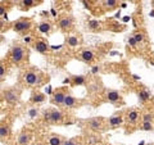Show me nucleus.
I'll return each mask as SVG.
<instances>
[{
  "instance_id": "9",
  "label": "nucleus",
  "mask_w": 154,
  "mask_h": 145,
  "mask_svg": "<svg viewBox=\"0 0 154 145\" xmlns=\"http://www.w3.org/2000/svg\"><path fill=\"white\" fill-rule=\"evenodd\" d=\"M58 25H59V28L63 31H68L71 27H72V18L71 17H62L59 18V22H58Z\"/></svg>"
},
{
  "instance_id": "29",
  "label": "nucleus",
  "mask_w": 154,
  "mask_h": 145,
  "mask_svg": "<svg viewBox=\"0 0 154 145\" xmlns=\"http://www.w3.org/2000/svg\"><path fill=\"white\" fill-rule=\"evenodd\" d=\"M22 4H23V6H26V8H30V6H34L35 4H37V3L32 1V0H23Z\"/></svg>"
},
{
  "instance_id": "35",
  "label": "nucleus",
  "mask_w": 154,
  "mask_h": 145,
  "mask_svg": "<svg viewBox=\"0 0 154 145\" xmlns=\"http://www.w3.org/2000/svg\"><path fill=\"white\" fill-rule=\"evenodd\" d=\"M69 82H71V80H69V78H66V80L63 81V83H69Z\"/></svg>"
},
{
  "instance_id": "15",
  "label": "nucleus",
  "mask_w": 154,
  "mask_h": 145,
  "mask_svg": "<svg viewBox=\"0 0 154 145\" xmlns=\"http://www.w3.org/2000/svg\"><path fill=\"white\" fill-rule=\"evenodd\" d=\"M38 31L41 32V34H49L51 31V25L50 22H46V21H43L40 22V25H38Z\"/></svg>"
},
{
  "instance_id": "10",
  "label": "nucleus",
  "mask_w": 154,
  "mask_h": 145,
  "mask_svg": "<svg viewBox=\"0 0 154 145\" xmlns=\"http://www.w3.org/2000/svg\"><path fill=\"white\" fill-rule=\"evenodd\" d=\"M35 50L40 54H46L48 51V44L45 40H37L35 44Z\"/></svg>"
},
{
  "instance_id": "6",
  "label": "nucleus",
  "mask_w": 154,
  "mask_h": 145,
  "mask_svg": "<svg viewBox=\"0 0 154 145\" xmlns=\"http://www.w3.org/2000/svg\"><path fill=\"white\" fill-rule=\"evenodd\" d=\"M105 98L111 103H118L121 100V94L118 91H116V90H107L105 91Z\"/></svg>"
},
{
  "instance_id": "14",
  "label": "nucleus",
  "mask_w": 154,
  "mask_h": 145,
  "mask_svg": "<svg viewBox=\"0 0 154 145\" xmlns=\"http://www.w3.org/2000/svg\"><path fill=\"white\" fill-rule=\"evenodd\" d=\"M80 57H81V59L83 62H91L92 59H94V53H92L91 50H82L81 53H80Z\"/></svg>"
},
{
  "instance_id": "7",
  "label": "nucleus",
  "mask_w": 154,
  "mask_h": 145,
  "mask_svg": "<svg viewBox=\"0 0 154 145\" xmlns=\"http://www.w3.org/2000/svg\"><path fill=\"white\" fill-rule=\"evenodd\" d=\"M122 123H123V118H122L121 114H114L108 120V126L112 127V128L121 126Z\"/></svg>"
},
{
  "instance_id": "11",
  "label": "nucleus",
  "mask_w": 154,
  "mask_h": 145,
  "mask_svg": "<svg viewBox=\"0 0 154 145\" xmlns=\"http://www.w3.org/2000/svg\"><path fill=\"white\" fill-rule=\"evenodd\" d=\"M126 117H127V121L128 122H131V123H135V122L139 120L140 113H139V111H136V109H130V111L127 112Z\"/></svg>"
},
{
  "instance_id": "8",
  "label": "nucleus",
  "mask_w": 154,
  "mask_h": 145,
  "mask_svg": "<svg viewBox=\"0 0 154 145\" xmlns=\"http://www.w3.org/2000/svg\"><path fill=\"white\" fill-rule=\"evenodd\" d=\"M89 127L94 131H100L103 128V118H91L88 122Z\"/></svg>"
},
{
  "instance_id": "12",
  "label": "nucleus",
  "mask_w": 154,
  "mask_h": 145,
  "mask_svg": "<svg viewBox=\"0 0 154 145\" xmlns=\"http://www.w3.org/2000/svg\"><path fill=\"white\" fill-rule=\"evenodd\" d=\"M63 118V113L59 111H50V121L51 123H59Z\"/></svg>"
},
{
  "instance_id": "37",
  "label": "nucleus",
  "mask_w": 154,
  "mask_h": 145,
  "mask_svg": "<svg viewBox=\"0 0 154 145\" xmlns=\"http://www.w3.org/2000/svg\"><path fill=\"white\" fill-rule=\"evenodd\" d=\"M148 145H154V144H148Z\"/></svg>"
},
{
  "instance_id": "4",
  "label": "nucleus",
  "mask_w": 154,
  "mask_h": 145,
  "mask_svg": "<svg viewBox=\"0 0 154 145\" xmlns=\"http://www.w3.org/2000/svg\"><path fill=\"white\" fill-rule=\"evenodd\" d=\"M67 95L68 94L66 92L64 89H58L53 94V96H51V103H53V104H57V105H63L64 99H66Z\"/></svg>"
},
{
  "instance_id": "24",
  "label": "nucleus",
  "mask_w": 154,
  "mask_h": 145,
  "mask_svg": "<svg viewBox=\"0 0 154 145\" xmlns=\"http://www.w3.org/2000/svg\"><path fill=\"white\" fill-rule=\"evenodd\" d=\"M141 130H144V131H153L154 130L153 122H143V125H141Z\"/></svg>"
},
{
  "instance_id": "32",
  "label": "nucleus",
  "mask_w": 154,
  "mask_h": 145,
  "mask_svg": "<svg viewBox=\"0 0 154 145\" xmlns=\"http://www.w3.org/2000/svg\"><path fill=\"white\" fill-rule=\"evenodd\" d=\"M4 76H5V69H4V64L1 63V66H0V77L4 78Z\"/></svg>"
},
{
  "instance_id": "3",
  "label": "nucleus",
  "mask_w": 154,
  "mask_h": 145,
  "mask_svg": "<svg viewBox=\"0 0 154 145\" xmlns=\"http://www.w3.org/2000/svg\"><path fill=\"white\" fill-rule=\"evenodd\" d=\"M4 98L9 104H15L19 99V91L14 88L8 89V90H5V92H4Z\"/></svg>"
},
{
  "instance_id": "23",
  "label": "nucleus",
  "mask_w": 154,
  "mask_h": 145,
  "mask_svg": "<svg viewBox=\"0 0 154 145\" xmlns=\"http://www.w3.org/2000/svg\"><path fill=\"white\" fill-rule=\"evenodd\" d=\"M89 27H90V30H99L100 28V22L99 21H95V19H91V21H89Z\"/></svg>"
},
{
  "instance_id": "31",
  "label": "nucleus",
  "mask_w": 154,
  "mask_h": 145,
  "mask_svg": "<svg viewBox=\"0 0 154 145\" xmlns=\"http://www.w3.org/2000/svg\"><path fill=\"white\" fill-rule=\"evenodd\" d=\"M128 45H130L131 48H136L137 43H136V40H135V37H134V36L128 37Z\"/></svg>"
},
{
  "instance_id": "5",
  "label": "nucleus",
  "mask_w": 154,
  "mask_h": 145,
  "mask_svg": "<svg viewBox=\"0 0 154 145\" xmlns=\"http://www.w3.org/2000/svg\"><path fill=\"white\" fill-rule=\"evenodd\" d=\"M24 83L27 86H35L38 83V75L34 71H28L24 75Z\"/></svg>"
},
{
  "instance_id": "33",
  "label": "nucleus",
  "mask_w": 154,
  "mask_h": 145,
  "mask_svg": "<svg viewBox=\"0 0 154 145\" xmlns=\"http://www.w3.org/2000/svg\"><path fill=\"white\" fill-rule=\"evenodd\" d=\"M99 71H100V68H99V66H94V67L91 68V73H92V75H96V73H98Z\"/></svg>"
},
{
  "instance_id": "38",
  "label": "nucleus",
  "mask_w": 154,
  "mask_h": 145,
  "mask_svg": "<svg viewBox=\"0 0 154 145\" xmlns=\"http://www.w3.org/2000/svg\"><path fill=\"white\" fill-rule=\"evenodd\" d=\"M153 5H154V1H153Z\"/></svg>"
},
{
  "instance_id": "19",
  "label": "nucleus",
  "mask_w": 154,
  "mask_h": 145,
  "mask_svg": "<svg viewBox=\"0 0 154 145\" xmlns=\"http://www.w3.org/2000/svg\"><path fill=\"white\" fill-rule=\"evenodd\" d=\"M72 83L75 86H81L86 83V78L83 76H73L72 77Z\"/></svg>"
},
{
  "instance_id": "22",
  "label": "nucleus",
  "mask_w": 154,
  "mask_h": 145,
  "mask_svg": "<svg viewBox=\"0 0 154 145\" xmlns=\"http://www.w3.org/2000/svg\"><path fill=\"white\" fill-rule=\"evenodd\" d=\"M62 139L60 136H57V135H53V136L49 137V145H62Z\"/></svg>"
},
{
  "instance_id": "26",
  "label": "nucleus",
  "mask_w": 154,
  "mask_h": 145,
  "mask_svg": "<svg viewBox=\"0 0 154 145\" xmlns=\"http://www.w3.org/2000/svg\"><path fill=\"white\" fill-rule=\"evenodd\" d=\"M134 37H135V40H136L137 44L143 43V40H144V35L141 34V32H135V34H134Z\"/></svg>"
},
{
  "instance_id": "1",
  "label": "nucleus",
  "mask_w": 154,
  "mask_h": 145,
  "mask_svg": "<svg viewBox=\"0 0 154 145\" xmlns=\"http://www.w3.org/2000/svg\"><path fill=\"white\" fill-rule=\"evenodd\" d=\"M32 26L31 18H19L13 25V30L18 34H26Z\"/></svg>"
},
{
  "instance_id": "16",
  "label": "nucleus",
  "mask_w": 154,
  "mask_h": 145,
  "mask_svg": "<svg viewBox=\"0 0 154 145\" xmlns=\"http://www.w3.org/2000/svg\"><path fill=\"white\" fill-rule=\"evenodd\" d=\"M31 135L28 132H22L21 135H18V145H27L30 143Z\"/></svg>"
},
{
  "instance_id": "17",
  "label": "nucleus",
  "mask_w": 154,
  "mask_h": 145,
  "mask_svg": "<svg viewBox=\"0 0 154 145\" xmlns=\"http://www.w3.org/2000/svg\"><path fill=\"white\" fill-rule=\"evenodd\" d=\"M45 100V96L44 94H41V92H34L31 96V102L34 103V104H38V103H43Z\"/></svg>"
},
{
  "instance_id": "21",
  "label": "nucleus",
  "mask_w": 154,
  "mask_h": 145,
  "mask_svg": "<svg viewBox=\"0 0 154 145\" xmlns=\"http://www.w3.org/2000/svg\"><path fill=\"white\" fill-rule=\"evenodd\" d=\"M137 95H139V99H140L141 102H146V100H149L150 96H152V95H150V91H148V90H140L139 94H137Z\"/></svg>"
},
{
  "instance_id": "30",
  "label": "nucleus",
  "mask_w": 154,
  "mask_h": 145,
  "mask_svg": "<svg viewBox=\"0 0 154 145\" xmlns=\"http://www.w3.org/2000/svg\"><path fill=\"white\" fill-rule=\"evenodd\" d=\"M62 145H78V141L76 139H69V140H66Z\"/></svg>"
},
{
  "instance_id": "18",
  "label": "nucleus",
  "mask_w": 154,
  "mask_h": 145,
  "mask_svg": "<svg viewBox=\"0 0 154 145\" xmlns=\"http://www.w3.org/2000/svg\"><path fill=\"white\" fill-rule=\"evenodd\" d=\"M9 134H10V128H9V125L3 123L1 126H0V136H1V139H4V137H8Z\"/></svg>"
},
{
  "instance_id": "25",
  "label": "nucleus",
  "mask_w": 154,
  "mask_h": 145,
  "mask_svg": "<svg viewBox=\"0 0 154 145\" xmlns=\"http://www.w3.org/2000/svg\"><path fill=\"white\" fill-rule=\"evenodd\" d=\"M118 1H116V0H107V1H104V6H107V8H114V6H117Z\"/></svg>"
},
{
  "instance_id": "34",
  "label": "nucleus",
  "mask_w": 154,
  "mask_h": 145,
  "mask_svg": "<svg viewBox=\"0 0 154 145\" xmlns=\"http://www.w3.org/2000/svg\"><path fill=\"white\" fill-rule=\"evenodd\" d=\"M23 40H24V43H27V44H30V43H31V37H30V36H26V37L23 39Z\"/></svg>"
},
{
  "instance_id": "36",
  "label": "nucleus",
  "mask_w": 154,
  "mask_h": 145,
  "mask_svg": "<svg viewBox=\"0 0 154 145\" xmlns=\"http://www.w3.org/2000/svg\"><path fill=\"white\" fill-rule=\"evenodd\" d=\"M35 145H44V144H41V143H37V144H35Z\"/></svg>"
},
{
  "instance_id": "13",
  "label": "nucleus",
  "mask_w": 154,
  "mask_h": 145,
  "mask_svg": "<svg viewBox=\"0 0 154 145\" xmlns=\"http://www.w3.org/2000/svg\"><path fill=\"white\" fill-rule=\"evenodd\" d=\"M77 99L75 98V96H72V95H67L66 96V99H64V103H63V105L66 108H73V107H76L77 105Z\"/></svg>"
},
{
  "instance_id": "28",
  "label": "nucleus",
  "mask_w": 154,
  "mask_h": 145,
  "mask_svg": "<svg viewBox=\"0 0 154 145\" xmlns=\"http://www.w3.org/2000/svg\"><path fill=\"white\" fill-rule=\"evenodd\" d=\"M37 114H38V111H37V108H31L30 111H28V116H30L31 118H35Z\"/></svg>"
},
{
  "instance_id": "2",
  "label": "nucleus",
  "mask_w": 154,
  "mask_h": 145,
  "mask_svg": "<svg viewBox=\"0 0 154 145\" xmlns=\"http://www.w3.org/2000/svg\"><path fill=\"white\" fill-rule=\"evenodd\" d=\"M24 54H26V51H24V49L21 46V45H14V46L12 48V50H10V59H12V62L13 63L22 62V60H23V58H24Z\"/></svg>"
},
{
  "instance_id": "20",
  "label": "nucleus",
  "mask_w": 154,
  "mask_h": 145,
  "mask_svg": "<svg viewBox=\"0 0 154 145\" xmlns=\"http://www.w3.org/2000/svg\"><path fill=\"white\" fill-rule=\"evenodd\" d=\"M67 44H68V46H71V48H76L77 45L80 44V40H78V37L77 36H68L67 37Z\"/></svg>"
},
{
  "instance_id": "27",
  "label": "nucleus",
  "mask_w": 154,
  "mask_h": 145,
  "mask_svg": "<svg viewBox=\"0 0 154 145\" xmlns=\"http://www.w3.org/2000/svg\"><path fill=\"white\" fill-rule=\"evenodd\" d=\"M153 114L152 113H144L143 114V122H153Z\"/></svg>"
}]
</instances>
